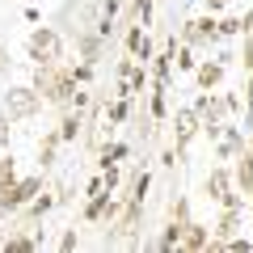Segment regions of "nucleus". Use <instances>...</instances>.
<instances>
[{
	"mask_svg": "<svg viewBox=\"0 0 253 253\" xmlns=\"http://www.w3.org/2000/svg\"><path fill=\"white\" fill-rule=\"evenodd\" d=\"M59 139L63 144H76V139L84 135V110H72V106H63V114H59Z\"/></svg>",
	"mask_w": 253,
	"mask_h": 253,
	"instance_id": "9b49d317",
	"label": "nucleus"
},
{
	"mask_svg": "<svg viewBox=\"0 0 253 253\" xmlns=\"http://www.w3.org/2000/svg\"><path fill=\"white\" fill-rule=\"evenodd\" d=\"M241 38H253V9L241 17Z\"/></svg>",
	"mask_w": 253,
	"mask_h": 253,
	"instance_id": "a878e982",
	"label": "nucleus"
},
{
	"mask_svg": "<svg viewBox=\"0 0 253 253\" xmlns=\"http://www.w3.org/2000/svg\"><path fill=\"white\" fill-rule=\"evenodd\" d=\"M4 68H9V51H4V46H0V72H4Z\"/></svg>",
	"mask_w": 253,
	"mask_h": 253,
	"instance_id": "cd10ccee",
	"label": "nucleus"
},
{
	"mask_svg": "<svg viewBox=\"0 0 253 253\" xmlns=\"http://www.w3.org/2000/svg\"><path fill=\"white\" fill-rule=\"evenodd\" d=\"M241 148H245V126L224 123V131H219V139H215V161H232Z\"/></svg>",
	"mask_w": 253,
	"mask_h": 253,
	"instance_id": "9d476101",
	"label": "nucleus"
},
{
	"mask_svg": "<svg viewBox=\"0 0 253 253\" xmlns=\"http://www.w3.org/2000/svg\"><path fill=\"white\" fill-rule=\"evenodd\" d=\"M131 21H144V26H152V0H131V13H126Z\"/></svg>",
	"mask_w": 253,
	"mask_h": 253,
	"instance_id": "f3484780",
	"label": "nucleus"
},
{
	"mask_svg": "<svg viewBox=\"0 0 253 253\" xmlns=\"http://www.w3.org/2000/svg\"><path fill=\"white\" fill-rule=\"evenodd\" d=\"M72 42H76V59L81 63H93V68H97V59L106 55V38H101L97 30H81Z\"/></svg>",
	"mask_w": 253,
	"mask_h": 253,
	"instance_id": "6e6552de",
	"label": "nucleus"
},
{
	"mask_svg": "<svg viewBox=\"0 0 253 253\" xmlns=\"http://www.w3.org/2000/svg\"><path fill=\"white\" fill-rule=\"evenodd\" d=\"M9 181H17V161H13V152L0 156V186H9Z\"/></svg>",
	"mask_w": 253,
	"mask_h": 253,
	"instance_id": "a211bd4d",
	"label": "nucleus"
},
{
	"mask_svg": "<svg viewBox=\"0 0 253 253\" xmlns=\"http://www.w3.org/2000/svg\"><path fill=\"white\" fill-rule=\"evenodd\" d=\"M245 199H249V203H253V181H249V190H245Z\"/></svg>",
	"mask_w": 253,
	"mask_h": 253,
	"instance_id": "c756f323",
	"label": "nucleus"
},
{
	"mask_svg": "<svg viewBox=\"0 0 253 253\" xmlns=\"http://www.w3.org/2000/svg\"><path fill=\"white\" fill-rule=\"evenodd\" d=\"M26 55H30V63H59L63 59V34L55 26H34L26 38Z\"/></svg>",
	"mask_w": 253,
	"mask_h": 253,
	"instance_id": "7ed1b4c3",
	"label": "nucleus"
},
{
	"mask_svg": "<svg viewBox=\"0 0 253 253\" xmlns=\"http://www.w3.org/2000/svg\"><path fill=\"white\" fill-rule=\"evenodd\" d=\"M106 118H110V123H126V118H131V97H118L114 101V106H106Z\"/></svg>",
	"mask_w": 253,
	"mask_h": 253,
	"instance_id": "dca6fc26",
	"label": "nucleus"
},
{
	"mask_svg": "<svg viewBox=\"0 0 253 253\" xmlns=\"http://www.w3.org/2000/svg\"><path fill=\"white\" fill-rule=\"evenodd\" d=\"M224 76H228V63L224 59H199V63H194V84H199V89H219Z\"/></svg>",
	"mask_w": 253,
	"mask_h": 253,
	"instance_id": "1a4fd4ad",
	"label": "nucleus"
},
{
	"mask_svg": "<svg viewBox=\"0 0 253 253\" xmlns=\"http://www.w3.org/2000/svg\"><path fill=\"white\" fill-rule=\"evenodd\" d=\"M9 135H13V126H9V118L0 114V148H9Z\"/></svg>",
	"mask_w": 253,
	"mask_h": 253,
	"instance_id": "393cba45",
	"label": "nucleus"
},
{
	"mask_svg": "<svg viewBox=\"0 0 253 253\" xmlns=\"http://www.w3.org/2000/svg\"><path fill=\"white\" fill-rule=\"evenodd\" d=\"M59 144H63L59 131H46V135H42V144H38V169H42V173L55 165V152H59Z\"/></svg>",
	"mask_w": 253,
	"mask_h": 253,
	"instance_id": "ddd939ff",
	"label": "nucleus"
},
{
	"mask_svg": "<svg viewBox=\"0 0 253 253\" xmlns=\"http://www.w3.org/2000/svg\"><path fill=\"white\" fill-rule=\"evenodd\" d=\"M241 219H245V207H224L219 224L211 228V241H215V249L228 241V236H236V232H241Z\"/></svg>",
	"mask_w": 253,
	"mask_h": 253,
	"instance_id": "f8f14e48",
	"label": "nucleus"
},
{
	"mask_svg": "<svg viewBox=\"0 0 253 253\" xmlns=\"http://www.w3.org/2000/svg\"><path fill=\"white\" fill-rule=\"evenodd\" d=\"M215 34H219V42L224 38H241V17H219L215 13Z\"/></svg>",
	"mask_w": 253,
	"mask_h": 253,
	"instance_id": "2eb2a0df",
	"label": "nucleus"
},
{
	"mask_svg": "<svg viewBox=\"0 0 253 253\" xmlns=\"http://www.w3.org/2000/svg\"><path fill=\"white\" fill-rule=\"evenodd\" d=\"M219 249H228V253H249V249H253V241H249V236H241V232H236V236H228V241L219 245Z\"/></svg>",
	"mask_w": 253,
	"mask_h": 253,
	"instance_id": "aec40b11",
	"label": "nucleus"
},
{
	"mask_svg": "<svg viewBox=\"0 0 253 253\" xmlns=\"http://www.w3.org/2000/svg\"><path fill=\"white\" fill-rule=\"evenodd\" d=\"M203 194H207L211 203H219V207H245V194L232 186V169H228V161L211 165L207 181H203Z\"/></svg>",
	"mask_w": 253,
	"mask_h": 253,
	"instance_id": "f03ea898",
	"label": "nucleus"
},
{
	"mask_svg": "<svg viewBox=\"0 0 253 253\" xmlns=\"http://www.w3.org/2000/svg\"><path fill=\"white\" fill-rule=\"evenodd\" d=\"M173 148H177V161L186 156V148L194 144V135H203V118L194 114V106H177L173 110Z\"/></svg>",
	"mask_w": 253,
	"mask_h": 253,
	"instance_id": "423d86ee",
	"label": "nucleus"
},
{
	"mask_svg": "<svg viewBox=\"0 0 253 253\" xmlns=\"http://www.w3.org/2000/svg\"><path fill=\"white\" fill-rule=\"evenodd\" d=\"M123 156H126V144H110V139H106V144L97 148V165H101V169H106V165H118Z\"/></svg>",
	"mask_w": 253,
	"mask_h": 253,
	"instance_id": "4468645a",
	"label": "nucleus"
},
{
	"mask_svg": "<svg viewBox=\"0 0 253 253\" xmlns=\"http://www.w3.org/2000/svg\"><path fill=\"white\" fill-rule=\"evenodd\" d=\"M72 76H76V84H89L93 81V63H72Z\"/></svg>",
	"mask_w": 253,
	"mask_h": 253,
	"instance_id": "4be33fe9",
	"label": "nucleus"
},
{
	"mask_svg": "<svg viewBox=\"0 0 253 253\" xmlns=\"http://www.w3.org/2000/svg\"><path fill=\"white\" fill-rule=\"evenodd\" d=\"M177 249H186V253L215 249V241H211V228L199 224V219H186V224H181V241H177Z\"/></svg>",
	"mask_w": 253,
	"mask_h": 253,
	"instance_id": "0eeeda50",
	"label": "nucleus"
},
{
	"mask_svg": "<svg viewBox=\"0 0 253 253\" xmlns=\"http://www.w3.org/2000/svg\"><path fill=\"white\" fill-rule=\"evenodd\" d=\"M76 245H81V232H76V228H63V236H59V249L68 253V249H76Z\"/></svg>",
	"mask_w": 253,
	"mask_h": 253,
	"instance_id": "412c9836",
	"label": "nucleus"
},
{
	"mask_svg": "<svg viewBox=\"0 0 253 253\" xmlns=\"http://www.w3.org/2000/svg\"><path fill=\"white\" fill-rule=\"evenodd\" d=\"M181 46H194V51H211V46H219L215 13H203V17L181 21Z\"/></svg>",
	"mask_w": 253,
	"mask_h": 253,
	"instance_id": "39448f33",
	"label": "nucleus"
},
{
	"mask_svg": "<svg viewBox=\"0 0 253 253\" xmlns=\"http://www.w3.org/2000/svg\"><path fill=\"white\" fill-rule=\"evenodd\" d=\"M236 59H241L245 72H253V38H245V46H241V55H236Z\"/></svg>",
	"mask_w": 253,
	"mask_h": 253,
	"instance_id": "5701e85b",
	"label": "nucleus"
},
{
	"mask_svg": "<svg viewBox=\"0 0 253 253\" xmlns=\"http://www.w3.org/2000/svg\"><path fill=\"white\" fill-rule=\"evenodd\" d=\"M249 76H253V72H249Z\"/></svg>",
	"mask_w": 253,
	"mask_h": 253,
	"instance_id": "7c9ffc66",
	"label": "nucleus"
},
{
	"mask_svg": "<svg viewBox=\"0 0 253 253\" xmlns=\"http://www.w3.org/2000/svg\"><path fill=\"white\" fill-rule=\"evenodd\" d=\"M38 190H42V173H34V177H17V181H9V186H0V219L17 215Z\"/></svg>",
	"mask_w": 253,
	"mask_h": 253,
	"instance_id": "20e7f679",
	"label": "nucleus"
},
{
	"mask_svg": "<svg viewBox=\"0 0 253 253\" xmlns=\"http://www.w3.org/2000/svg\"><path fill=\"white\" fill-rule=\"evenodd\" d=\"M169 219H177V224H186V219H190V199H181V194H177V199L169 203Z\"/></svg>",
	"mask_w": 253,
	"mask_h": 253,
	"instance_id": "6ab92c4d",
	"label": "nucleus"
},
{
	"mask_svg": "<svg viewBox=\"0 0 253 253\" xmlns=\"http://www.w3.org/2000/svg\"><path fill=\"white\" fill-rule=\"evenodd\" d=\"M245 144H249V148H253V123H249V126H245Z\"/></svg>",
	"mask_w": 253,
	"mask_h": 253,
	"instance_id": "c85d7f7f",
	"label": "nucleus"
},
{
	"mask_svg": "<svg viewBox=\"0 0 253 253\" xmlns=\"http://www.w3.org/2000/svg\"><path fill=\"white\" fill-rule=\"evenodd\" d=\"M228 4H232V0H207V13H224Z\"/></svg>",
	"mask_w": 253,
	"mask_h": 253,
	"instance_id": "bb28decb",
	"label": "nucleus"
},
{
	"mask_svg": "<svg viewBox=\"0 0 253 253\" xmlns=\"http://www.w3.org/2000/svg\"><path fill=\"white\" fill-rule=\"evenodd\" d=\"M219 131H224V123H203V135H207L211 144H215V139H219Z\"/></svg>",
	"mask_w": 253,
	"mask_h": 253,
	"instance_id": "b1692460",
	"label": "nucleus"
},
{
	"mask_svg": "<svg viewBox=\"0 0 253 253\" xmlns=\"http://www.w3.org/2000/svg\"><path fill=\"white\" fill-rule=\"evenodd\" d=\"M42 106L46 101H42V93H38L34 84H9L4 97H0V114L9 118V123H26V118H34Z\"/></svg>",
	"mask_w": 253,
	"mask_h": 253,
	"instance_id": "f257e3e1",
	"label": "nucleus"
}]
</instances>
